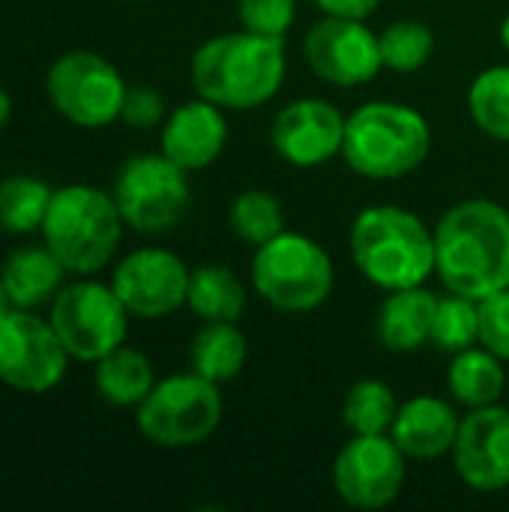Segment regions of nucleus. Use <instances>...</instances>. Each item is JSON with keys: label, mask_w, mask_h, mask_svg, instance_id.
<instances>
[{"label": "nucleus", "mask_w": 509, "mask_h": 512, "mask_svg": "<svg viewBox=\"0 0 509 512\" xmlns=\"http://www.w3.org/2000/svg\"><path fill=\"white\" fill-rule=\"evenodd\" d=\"M435 273L444 288L471 300L509 288V210L492 198H468L435 225Z\"/></svg>", "instance_id": "1"}, {"label": "nucleus", "mask_w": 509, "mask_h": 512, "mask_svg": "<svg viewBox=\"0 0 509 512\" xmlns=\"http://www.w3.org/2000/svg\"><path fill=\"white\" fill-rule=\"evenodd\" d=\"M285 69V39L240 30L207 39L192 54L189 78L195 93L213 105L225 111H252L279 93Z\"/></svg>", "instance_id": "2"}, {"label": "nucleus", "mask_w": 509, "mask_h": 512, "mask_svg": "<svg viewBox=\"0 0 509 512\" xmlns=\"http://www.w3.org/2000/svg\"><path fill=\"white\" fill-rule=\"evenodd\" d=\"M348 249L354 267L384 291L426 285L435 273V231L417 213L396 204L360 210Z\"/></svg>", "instance_id": "3"}, {"label": "nucleus", "mask_w": 509, "mask_h": 512, "mask_svg": "<svg viewBox=\"0 0 509 512\" xmlns=\"http://www.w3.org/2000/svg\"><path fill=\"white\" fill-rule=\"evenodd\" d=\"M432 150L429 120L402 102H366L345 120L342 159L369 180H399L417 171Z\"/></svg>", "instance_id": "4"}, {"label": "nucleus", "mask_w": 509, "mask_h": 512, "mask_svg": "<svg viewBox=\"0 0 509 512\" xmlns=\"http://www.w3.org/2000/svg\"><path fill=\"white\" fill-rule=\"evenodd\" d=\"M123 225L114 195L87 183H69L51 195L42 243L60 258L66 273L93 276L111 264Z\"/></svg>", "instance_id": "5"}, {"label": "nucleus", "mask_w": 509, "mask_h": 512, "mask_svg": "<svg viewBox=\"0 0 509 512\" xmlns=\"http://www.w3.org/2000/svg\"><path fill=\"white\" fill-rule=\"evenodd\" d=\"M333 258L330 252L297 231H282L273 240L255 246L252 288L264 303L279 312H312L333 291Z\"/></svg>", "instance_id": "6"}, {"label": "nucleus", "mask_w": 509, "mask_h": 512, "mask_svg": "<svg viewBox=\"0 0 509 512\" xmlns=\"http://www.w3.org/2000/svg\"><path fill=\"white\" fill-rule=\"evenodd\" d=\"M219 384L186 372L156 381L135 408L138 432L162 450H186L204 444L222 423Z\"/></svg>", "instance_id": "7"}, {"label": "nucleus", "mask_w": 509, "mask_h": 512, "mask_svg": "<svg viewBox=\"0 0 509 512\" xmlns=\"http://www.w3.org/2000/svg\"><path fill=\"white\" fill-rule=\"evenodd\" d=\"M129 318L132 315L114 288L87 276L63 285L48 312L66 354L81 363H96L120 348L129 333Z\"/></svg>", "instance_id": "8"}, {"label": "nucleus", "mask_w": 509, "mask_h": 512, "mask_svg": "<svg viewBox=\"0 0 509 512\" xmlns=\"http://www.w3.org/2000/svg\"><path fill=\"white\" fill-rule=\"evenodd\" d=\"M189 171L174 165L162 150L126 159L114 177V204L123 222L141 234H165L189 210Z\"/></svg>", "instance_id": "9"}, {"label": "nucleus", "mask_w": 509, "mask_h": 512, "mask_svg": "<svg viewBox=\"0 0 509 512\" xmlns=\"http://www.w3.org/2000/svg\"><path fill=\"white\" fill-rule=\"evenodd\" d=\"M126 81L120 69L96 51H66L45 75V93L54 111L81 129H102L120 120Z\"/></svg>", "instance_id": "10"}, {"label": "nucleus", "mask_w": 509, "mask_h": 512, "mask_svg": "<svg viewBox=\"0 0 509 512\" xmlns=\"http://www.w3.org/2000/svg\"><path fill=\"white\" fill-rule=\"evenodd\" d=\"M69 360L57 330L36 309H9L0 318V384L9 390L45 396L63 384Z\"/></svg>", "instance_id": "11"}, {"label": "nucleus", "mask_w": 509, "mask_h": 512, "mask_svg": "<svg viewBox=\"0 0 509 512\" xmlns=\"http://www.w3.org/2000/svg\"><path fill=\"white\" fill-rule=\"evenodd\" d=\"M405 462L390 435H354L333 462V489L354 510H384L402 495Z\"/></svg>", "instance_id": "12"}, {"label": "nucleus", "mask_w": 509, "mask_h": 512, "mask_svg": "<svg viewBox=\"0 0 509 512\" xmlns=\"http://www.w3.org/2000/svg\"><path fill=\"white\" fill-rule=\"evenodd\" d=\"M303 57L309 69L333 87H363L384 69L378 33L360 18L324 15L309 27Z\"/></svg>", "instance_id": "13"}, {"label": "nucleus", "mask_w": 509, "mask_h": 512, "mask_svg": "<svg viewBox=\"0 0 509 512\" xmlns=\"http://www.w3.org/2000/svg\"><path fill=\"white\" fill-rule=\"evenodd\" d=\"M192 270L168 249L144 246L129 252L111 273V288L132 318L156 321L186 306Z\"/></svg>", "instance_id": "14"}, {"label": "nucleus", "mask_w": 509, "mask_h": 512, "mask_svg": "<svg viewBox=\"0 0 509 512\" xmlns=\"http://www.w3.org/2000/svg\"><path fill=\"white\" fill-rule=\"evenodd\" d=\"M345 120L348 117L327 99H294L273 117L270 144L282 162L294 168H318L342 156Z\"/></svg>", "instance_id": "15"}, {"label": "nucleus", "mask_w": 509, "mask_h": 512, "mask_svg": "<svg viewBox=\"0 0 509 512\" xmlns=\"http://www.w3.org/2000/svg\"><path fill=\"white\" fill-rule=\"evenodd\" d=\"M453 465L459 480L480 495H498L509 489L507 408L486 405L462 417L459 438L453 444Z\"/></svg>", "instance_id": "16"}, {"label": "nucleus", "mask_w": 509, "mask_h": 512, "mask_svg": "<svg viewBox=\"0 0 509 512\" xmlns=\"http://www.w3.org/2000/svg\"><path fill=\"white\" fill-rule=\"evenodd\" d=\"M228 144L225 108L198 96L177 105L159 132V150L183 171H201L213 165Z\"/></svg>", "instance_id": "17"}, {"label": "nucleus", "mask_w": 509, "mask_h": 512, "mask_svg": "<svg viewBox=\"0 0 509 512\" xmlns=\"http://www.w3.org/2000/svg\"><path fill=\"white\" fill-rule=\"evenodd\" d=\"M462 417L438 396H414L399 405L390 438L408 459H441L453 453Z\"/></svg>", "instance_id": "18"}, {"label": "nucleus", "mask_w": 509, "mask_h": 512, "mask_svg": "<svg viewBox=\"0 0 509 512\" xmlns=\"http://www.w3.org/2000/svg\"><path fill=\"white\" fill-rule=\"evenodd\" d=\"M435 309H438V297L423 285L387 291V300L381 303L375 321L378 342L396 354L420 351L426 342H432Z\"/></svg>", "instance_id": "19"}, {"label": "nucleus", "mask_w": 509, "mask_h": 512, "mask_svg": "<svg viewBox=\"0 0 509 512\" xmlns=\"http://www.w3.org/2000/svg\"><path fill=\"white\" fill-rule=\"evenodd\" d=\"M63 276L66 267L45 243L15 249L0 267V279L15 309H39L51 303L63 288Z\"/></svg>", "instance_id": "20"}, {"label": "nucleus", "mask_w": 509, "mask_h": 512, "mask_svg": "<svg viewBox=\"0 0 509 512\" xmlns=\"http://www.w3.org/2000/svg\"><path fill=\"white\" fill-rule=\"evenodd\" d=\"M447 390H450L453 402L465 405L468 411L498 405L507 390L504 360L483 345L480 348L471 345V348L453 354L450 369H447Z\"/></svg>", "instance_id": "21"}, {"label": "nucleus", "mask_w": 509, "mask_h": 512, "mask_svg": "<svg viewBox=\"0 0 509 512\" xmlns=\"http://www.w3.org/2000/svg\"><path fill=\"white\" fill-rule=\"evenodd\" d=\"M249 357L246 333L237 321H204V327L189 342V369L213 384L234 381Z\"/></svg>", "instance_id": "22"}, {"label": "nucleus", "mask_w": 509, "mask_h": 512, "mask_svg": "<svg viewBox=\"0 0 509 512\" xmlns=\"http://www.w3.org/2000/svg\"><path fill=\"white\" fill-rule=\"evenodd\" d=\"M93 381H96V393L114 408H138L147 399V393L156 387L150 357L138 348H129L126 342L111 354H105L102 360H96Z\"/></svg>", "instance_id": "23"}, {"label": "nucleus", "mask_w": 509, "mask_h": 512, "mask_svg": "<svg viewBox=\"0 0 509 512\" xmlns=\"http://www.w3.org/2000/svg\"><path fill=\"white\" fill-rule=\"evenodd\" d=\"M246 303H249L246 285L231 267L204 264L192 270L186 306L201 321H240L246 312Z\"/></svg>", "instance_id": "24"}, {"label": "nucleus", "mask_w": 509, "mask_h": 512, "mask_svg": "<svg viewBox=\"0 0 509 512\" xmlns=\"http://www.w3.org/2000/svg\"><path fill=\"white\" fill-rule=\"evenodd\" d=\"M54 189L33 174H12L0 180V231L33 234L42 231Z\"/></svg>", "instance_id": "25"}, {"label": "nucleus", "mask_w": 509, "mask_h": 512, "mask_svg": "<svg viewBox=\"0 0 509 512\" xmlns=\"http://www.w3.org/2000/svg\"><path fill=\"white\" fill-rule=\"evenodd\" d=\"M399 402L393 390L378 378L357 381L342 402V417L351 435H390Z\"/></svg>", "instance_id": "26"}, {"label": "nucleus", "mask_w": 509, "mask_h": 512, "mask_svg": "<svg viewBox=\"0 0 509 512\" xmlns=\"http://www.w3.org/2000/svg\"><path fill=\"white\" fill-rule=\"evenodd\" d=\"M468 111L483 135L509 144V66H489L471 81Z\"/></svg>", "instance_id": "27"}, {"label": "nucleus", "mask_w": 509, "mask_h": 512, "mask_svg": "<svg viewBox=\"0 0 509 512\" xmlns=\"http://www.w3.org/2000/svg\"><path fill=\"white\" fill-rule=\"evenodd\" d=\"M228 222H231V231L249 246H261L285 231L282 204L276 201V195H270L264 189L240 192L231 204Z\"/></svg>", "instance_id": "28"}, {"label": "nucleus", "mask_w": 509, "mask_h": 512, "mask_svg": "<svg viewBox=\"0 0 509 512\" xmlns=\"http://www.w3.org/2000/svg\"><path fill=\"white\" fill-rule=\"evenodd\" d=\"M378 45H381V60L387 69L417 72L429 63V57L435 51V33L429 24L405 18V21L387 24L378 33Z\"/></svg>", "instance_id": "29"}, {"label": "nucleus", "mask_w": 509, "mask_h": 512, "mask_svg": "<svg viewBox=\"0 0 509 512\" xmlns=\"http://www.w3.org/2000/svg\"><path fill=\"white\" fill-rule=\"evenodd\" d=\"M432 342L447 354H459L471 345H480V300L453 291L447 297H438Z\"/></svg>", "instance_id": "30"}, {"label": "nucleus", "mask_w": 509, "mask_h": 512, "mask_svg": "<svg viewBox=\"0 0 509 512\" xmlns=\"http://www.w3.org/2000/svg\"><path fill=\"white\" fill-rule=\"evenodd\" d=\"M237 18L249 33L285 39L297 18V0H237Z\"/></svg>", "instance_id": "31"}, {"label": "nucleus", "mask_w": 509, "mask_h": 512, "mask_svg": "<svg viewBox=\"0 0 509 512\" xmlns=\"http://www.w3.org/2000/svg\"><path fill=\"white\" fill-rule=\"evenodd\" d=\"M480 345L509 363V288L480 300Z\"/></svg>", "instance_id": "32"}, {"label": "nucleus", "mask_w": 509, "mask_h": 512, "mask_svg": "<svg viewBox=\"0 0 509 512\" xmlns=\"http://www.w3.org/2000/svg\"><path fill=\"white\" fill-rule=\"evenodd\" d=\"M165 99L153 87H129L120 120L132 129H156L165 123Z\"/></svg>", "instance_id": "33"}, {"label": "nucleus", "mask_w": 509, "mask_h": 512, "mask_svg": "<svg viewBox=\"0 0 509 512\" xmlns=\"http://www.w3.org/2000/svg\"><path fill=\"white\" fill-rule=\"evenodd\" d=\"M315 6H318L324 15L360 18V21H366V18L381 6V0H315Z\"/></svg>", "instance_id": "34"}, {"label": "nucleus", "mask_w": 509, "mask_h": 512, "mask_svg": "<svg viewBox=\"0 0 509 512\" xmlns=\"http://www.w3.org/2000/svg\"><path fill=\"white\" fill-rule=\"evenodd\" d=\"M9 117H12V96H9V90L0 84V132L6 129Z\"/></svg>", "instance_id": "35"}, {"label": "nucleus", "mask_w": 509, "mask_h": 512, "mask_svg": "<svg viewBox=\"0 0 509 512\" xmlns=\"http://www.w3.org/2000/svg\"><path fill=\"white\" fill-rule=\"evenodd\" d=\"M9 309H15V306H12V300H9V294H6V285H3V279H0V318H3Z\"/></svg>", "instance_id": "36"}, {"label": "nucleus", "mask_w": 509, "mask_h": 512, "mask_svg": "<svg viewBox=\"0 0 509 512\" xmlns=\"http://www.w3.org/2000/svg\"><path fill=\"white\" fill-rule=\"evenodd\" d=\"M501 45L509 51V15L501 21Z\"/></svg>", "instance_id": "37"}, {"label": "nucleus", "mask_w": 509, "mask_h": 512, "mask_svg": "<svg viewBox=\"0 0 509 512\" xmlns=\"http://www.w3.org/2000/svg\"><path fill=\"white\" fill-rule=\"evenodd\" d=\"M132 3H144V0H132Z\"/></svg>", "instance_id": "38"}]
</instances>
